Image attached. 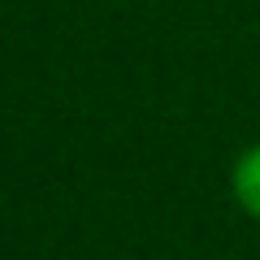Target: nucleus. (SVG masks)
I'll list each match as a JSON object with an SVG mask.
<instances>
[{
    "instance_id": "nucleus-1",
    "label": "nucleus",
    "mask_w": 260,
    "mask_h": 260,
    "mask_svg": "<svg viewBox=\"0 0 260 260\" xmlns=\"http://www.w3.org/2000/svg\"><path fill=\"white\" fill-rule=\"evenodd\" d=\"M230 200L243 217L260 225V139L247 143V148L234 156L230 165Z\"/></svg>"
}]
</instances>
